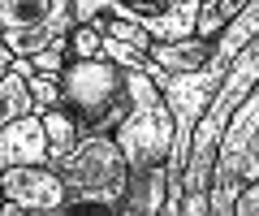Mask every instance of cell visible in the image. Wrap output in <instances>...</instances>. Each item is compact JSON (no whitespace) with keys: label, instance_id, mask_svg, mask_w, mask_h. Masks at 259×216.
<instances>
[{"label":"cell","instance_id":"1","mask_svg":"<svg viewBox=\"0 0 259 216\" xmlns=\"http://www.w3.org/2000/svg\"><path fill=\"white\" fill-rule=\"evenodd\" d=\"M52 169L65 178L69 199H65L61 216H82V212H125V151L108 130H87L74 151H65L52 160Z\"/></svg>","mask_w":259,"mask_h":216},{"label":"cell","instance_id":"2","mask_svg":"<svg viewBox=\"0 0 259 216\" xmlns=\"http://www.w3.org/2000/svg\"><path fill=\"white\" fill-rule=\"evenodd\" d=\"M61 91L65 108H74V117L87 130H117V121L125 117V65L108 57H69V65L61 69Z\"/></svg>","mask_w":259,"mask_h":216},{"label":"cell","instance_id":"3","mask_svg":"<svg viewBox=\"0 0 259 216\" xmlns=\"http://www.w3.org/2000/svg\"><path fill=\"white\" fill-rule=\"evenodd\" d=\"M125 91H130L125 117L112 130V139L125 151V164L130 169L134 164H156V160L168 164V151H173V113H168L160 87L143 69H125Z\"/></svg>","mask_w":259,"mask_h":216},{"label":"cell","instance_id":"4","mask_svg":"<svg viewBox=\"0 0 259 216\" xmlns=\"http://www.w3.org/2000/svg\"><path fill=\"white\" fill-rule=\"evenodd\" d=\"M74 26V0H0V39L13 48V57H35Z\"/></svg>","mask_w":259,"mask_h":216},{"label":"cell","instance_id":"5","mask_svg":"<svg viewBox=\"0 0 259 216\" xmlns=\"http://www.w3.org/2000/svg\"><path fill=\"white\" fill-rule=\"evenodd\" d=\"M0 216H61L69 186L52 164H9L0 173Z\"/></svg>","mask_w":259,"mask_h":216},{"label":"cell","instance_id":"6","mask_svg":"<svg viewBox=\"0 0 259 216\" xmlns=\"http://www.w3.org/2000/svg\"><path fill=\"white\" fill-rule=\"evenodd\" d=\"M9 164H48V134L39 113H26L18 121L0 125V173Z\"/></svg>","mask_w":259,"mask_h":216},{"label":"cell","instance_id":"7","mask_svg":"<svg viewBox=\"0 0 259 216\" xmlns=\"http://www.w3.org/2000/svg\"><path fill=\"white\" fill-rule=\"evenodd\" d=\"M168 199V164L156 160V164H134L125 173V216H151L164 212Z\"/></svg>","mask_w":259,"mask_h":216},{"label":"cell","instance_id":"8","mask_svg":"<svg viewBox=\"0 0 259 216\" xmlns=\"http://www.w3.org/2000/svg\"><path fill=\"white\" fill-rule=\"evenodd\" d=\"M199 5H203V0H143L151 39L194 35V26H199Z\"/></svg>","mask_w":259,"mask_h":216},{"label":"cell","instance_id":"9","mask_svg":"<svg viewBox=\"0 0 259 216\" xmlns=\"http://www.w3.org/2000/svg\"><path fill=\"white\" fill-rule=\"evenodd\" d=\"M212 52H216V44H212V39H203V35L151 39V48H147V57L160 61L164 69H199V65H207V61H212Z\"/></svg>","mask_w":259,"mask_h":216},{"label":"cell","instance_id":"10","mask_svg":"<svg viewBox=\"0 0 259 216\" xmlns=\"http://www.w3.org/2000/svg\"><path fill=\"white\" fill-rule=\"evenodd\" d=\"M250 39H259V0H246V5H242V9L221 26V35H216L212 44H216V57L233 61Z\"/></svg>","mask_w":259,"mask_h":216},{"label":"cell","instance_id":"11","mask_svg":"<svg viewBox=\"0 0 259 216\" xmlns=\"http://www.w3.org/2000/svg\"><path fill=\"white\" fill-rule=\"evenodd\" d=\"M39 117H44V134H48V164L61 160L65 151H74L78 139L87 134V125L78 121L74 108H65V104H56V108H48V113H39Z\"/></svg>","mask_w":259,"mask_h":216},{"label":"cell","instance_id":"12","mask_svg":"<svg viewBox=\"0 0 259 216\" xmlns=\"http://www.w3.org/2000/svg\"><path fill=\"white\" fill-rule=\"evenodd\" d=\"M35 113V100H30V82L18 74V69H5L0 78V125L18 121V117Z\"/></svg>","mask_w":259,"mask_h":216},{"label":"cell","instance_id":"13","mask_svg":"<svg viewBox=\"0 0 259 216\" xmlns=\"http://www.w3.org/2000/svg\"><path fill=\"white\" fill-rule=\"evenodd\" d=\"M242 5H246V0H203V5H199V26H194V35L216 39V35H221V26L242 9Z\"/></svg>","mask_w":259,"mask_h":216},{"label":"cell","instance_id":"14","mask_svg":"<svg viewBox=\"0 0 259 216\" xmlns=\"http://www.w3.org/2000/svg\"><path fill=\"white\" fill-rule=\"evenodd\" d=\"M30 61H35L39 74H56V78H61V69L69 65V35H61V39H52V44H44Z\"/></svg>","mask_w":259,"mask_h":216},{"label":"cell","instance_id":"15","mask_svg":"<svg viewBox=\"0 0 259 216\" xmlns=\"http://www.w3.org/2000/svg\"><path fill=\"white\" fill-rule=\"evenodd\" d=\"M30 100H35V113H48V108L65 104L61 78H56V74H35V78H30Z\"/></svg>","mask_w":259,"mask_h":216},{"label":"cell","instance_id":"16","mask_svg":"<svg viewBox=\"0 0 259 216\" xmlns=\"http://www.w3.org/2000/svg\"><path fill=\"white\" fill-rule=\"evenodd\" d=\"M69 57H104V35L87 22H78L69 30Z\"/></svg>","mask_w":259,"mask_h":216},{"label":"cell","instance_id":"17","mask_svg":"<svg viewBox=\"0 0 259 216\" xmlns=\"http://www.w3.org/2000/svg\"><path fill=\"white\" fill-rule=\"evenodd\" d=\"M104 57L117 61V65H125V69H143L147 65V52H143V48L125 44V39H112V35H104Z\"/></svg>","mask_w":259,"mask_h":216},{"label":"cell","instance_id":"18","mask_svg":"<svg viewBox=\"0 0 259 216\" xmlns=\"http://www.w3.org/2000/svg\"><path fill=\"white\" fill-rule=\"evenodd\" d=\"M233 212H242V216H259V178L242 186V195H238V207H233Z\"/></svg>","mask_w":259,"mask_h":216},{"label":"cell","instance_id":"19","mask_svg":"<svg viewBox=\"0 0 259 216\" xmlns=\"http://www.w3.org/2000/svg\"><path fill=\"white\" fill-rule=\"evenodd\" d=\"M9 65H13V48L0 39V69H9Z\"/></svg>","mask_w":259,"mask_h":216},{"label":"cell","instance_id":"20","mask_svg":"<svg viewBox=\"0 0 259 216\" xmlns=\"http://www.w3.org/2000/svg\"><path fill=\"white\" fill-rule=\"evenodd\" d=\"M0 203H5V190H0Z\"/></svg>","mask_w":259,"mask_h":216}]
</instances>
